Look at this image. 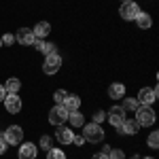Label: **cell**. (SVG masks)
Returning <instances> with one entry per match:
<instances>
[{
  "label": "cell",
  "instance_id": "cell-1",
  "mask_svg": "<svg viewBox=\"0 0 159 159\" xmlns=\"http://www.w3.org/2000/svg\"><path fill=\"white\" fill-rule=\"evenodd\" d=\"M83 138L87 142H102L104 140V129L100 127V123H87L83 125Z\"/></svg>",
  "mask_w": 159,
  "mask_h": 159
},
{
  "label": "cell",
  "instance_id": "cell-2",
  "mask_svg": "<svg viewBox=\"0 0 159 159\" xmlns=\"http://www.w3.org/2000/svg\"><path fill=\"white\" fill-rule=\"evenodd\" d=\"M136 123L140 127H148L155 123V110L151 106H138L136 108Z\"/></svg>",
  "mask_w": 159,
  "mask_h": 159
},
{
  "label": "cell",
  "instance_id": "cell-3",
  "mask_svg": "<svg viewBox=\"0 0 159 159\" xmlns=\"http://www.w3.org/2000/svg\"><path fill=\"white\" fill-rule=\"evenodd\" d=\"M66 121H68V110L64 108L61 104H55V106L49 110V123L60 127V125H64Z\"/></svg>",
  "mask_w": 159,
  "mask_h": 159
},
{
  "label": "cell",
  "instance_id": "cell-4",
  "mask_svg": "<svg viewBox=\"0 0 159 159\" xmlns=\"http://www.w3.org/2000/svg\"><path fill=\"white\" fill-rule=\"evenodd\" d=\"M2 138H4V142H7V144H21L24 129H21L19 125H11V127H7V132L2 134Z\"/></svg>",
  "mask_w": 159,
  "mask_h": 159
},
{
  "label": "cell",
  "instance_id": "cell-5",
  "mask_svg": "<svg viewBox=\"0 0 159 159\" xmlns=\"http://www.w3.org/2000/svg\"><path fill=\"white\" fill-rule=\"evenodd\" d=\"M61 68V55L60 53H51L45 57V64H43V70L45 74H55Z\"/></svg>",
  "mask_w": 159,
  "mask_h": 159
},
{
  "label": "cell",
  "instance_id": "cell-6",
  "mask_svg": "<svg viewBox=\"0 0 159 159\" xmlns=\"http://www.w3.org/2000/svg\"><path fill=\"white\" fill-rule=\"evenodd\" d=\"M140 11H142V9L136 4L134 0H129V2H123L121 9H119V13H121V17L125 19V21H132V19H136Z\"/></svg>",
  "mask_w": 159,
  "mask_h": 159
},
{
  "label": "cell",
  "instance_id": "cell-7",
  "mask_svg": "<svg viewBox=\"0 0 159 159\" xmlns=\"http://www.w3.org/2000/svg\"><path fill=\"white\" fill-rule=\"evenodd\" d=\"M2 102H4L7 112H11V115H15V112H19V110H21V98H19L17 93H7Z\"/></svg>",
  "mask_w": 159,
  "mask_h": 159
},
{
  "label": "cell",
  "instance_id": "cell-8",
  "mask_svg": "<svg viewBox=\"0 0 159 159\" xmlns=\"http://www.w3.org/2000/svg\"><path fill=\"white\" fill-rule=\"evenodd\" d=\"M138 104L140 106H151L155 100H157V89H148V87H144V89H140L138 91Z\"/></svg>",
  "mask_w": 159,
  "mask_h": 159
},
{
  "label": "cell",
  "instance_id": "cell-9",
  "mask_svg": "<svg viewBox=\"0 0 159 159\" xmlns=\"http://www.w3.org/2000/svg\"><path fill=\"white\" fill-rule=\"evenodd\" d=\"M106 117H108L110 125H115V127H119V125L127 119V115H125V110H123L121 106H112V108L106 112Z\"/></svg>",
  "mask_w": 159,
  "mask_h": 159
},
{
  "label": "cell",
  "instance_id": "cell-10",
  "mask_svg": "<svg viewBox=\"0 0 159 159\" xmlns=\"http://www.w3.org/2000/svg\"><path fill=\"white\" fill-rule=\"evenodd\" d=\"M15 40L19 43V45H24V47H30L36 38H34V32L30 30V28H19L17 30V36H15Z\"/></svg>",
  "mask_w": 159,
  "mask_h": 159
},
{
  "label": "cell",
  "instance_id": "cell-11",
  "mask_svg": "<svg viewBox=\"0 0 159 159\" xmlns=\"http://www.w3.org/2000/svg\"><path fill=\"white\" fill-rule=\"evenodd\" d=\"M55 138L60 140L61 144H70V142H72V138H74V132L70 129V127L60 125V127H57V132H55Z\"/></svg>",
  "mask_w": 159,
  "mask_h": 159
},
{
  "label": "cell",
  "instance_id": "cell-12",
  "mask_svg": "<svg viewBox=\"0 0 159 159\" xmlns=\"http://www.w3.org/2000/svg\"><path fill=\"white\" fill-rule=\"evenodd\" d=\"M36 144H32V142H25L19 147V159H36Z\"/></svg>",
  "mask_w": 159,
  "mask_h": 159
},
{
  "label": "cell",
  "instance_id": "cell-13",
  "mask_svg": "<svg viewBox=\"0 0 159 159\" xmlns=\"http://www.w3.org/2000/svg\"><path fill=\"white\" fill-rule=\"evenodd\" d=\"M138 129H140V125L136 123V119H125V121L119 125V132H121V134L134 136V134H138Z\"/></svg>",
  "mask_w": 159,
  "mask_h": 159
},
{
  "label": "cell",
  "instance_id": "cell-14",
  "mask_svg": "<svg viewBox=\"0 0 159 159\" xmlns=\"http://www.w3.org/2000/svg\"><path fill=\"white\" fill-rule=\"evenodd\" d=\"M32 32H34V38H45L51 32V24L49 21H38V24L32 28Z\"/></svg>",
  "mask_w": 159,
  "mask_h": 159
},
{
  "label": "cell",
  "instance_id": "cell-15",
  "mask_svg": "<svg viewBox=\"0 0 159 159\" xmlns=\"http://www.w3.org/2000/svg\"><path fill=\"white\" fill-rule=\"evenodd\" d=\"M108 96L112 100H121L123 96H125V85H123V83H112V85L108 87Z\"/></svg>",
  "mask_w": 159,
  "mask_h": 159
},
{
  "label": "cell",
  "instance_id": "cell-16",
  "mask_svg": "<svg viewBox=\"0 0 159 159\" xmlns=\"http://www.w3.org/2000/svg\"><path fill=\"white\" fill-rule=\"evenodd\" d=\"M61 106L68 110V112L79 110V106H81V98H79V96H70V93H68V98L64 100V104H61Z\"/></svg>",
  "mask_w": 159,
  "mask_h": 159
},
{
  "label": "cell",
  "instance_id": "cell-17",
  "mask_svg": "<svg viewBox=\"0 0 159 159\" xmlns=\"http://www.w3.org/2000/svg\"><path fill=\"white\" fill-rule=\"evenodd\" d=\"M68 121L72 127H83L85 125V117L81 115V110H72V112H68Z\"/></svg>",
  "mask_w": 159,
  "mask_h": 159
},
{
  "label": "cell",
  "instance_id": "cell-18",
  "mask_svg": "<svg viewBox=\"0 0 159 159\" xmlns=\"http://www.w3.org/2000/svg\"><path fill=\"white\" fill-rule=\"evenodd\" d=\"M2 87H4V91H7V93H17V91L21 89V81H19V79H15V76H11V79H9Z\"/></svg>",
  "mask_w": 159,
  "mask_h": 159
},
{
  "label": "cell",
  "instance_id": "cell-19",
  "mask_svg": "<svg viewBox=\"0 0 159 159\" xmlns=\"http://www.w3.org/2000/svg\"><path fill=\"white\" fill-rule=\"evenodd\" d=\"M136 24H138L140 30H148V28H151V15L140 11V13H138V17H136Z\"/></svg>",
  "mask_w": 159,
  "mask_h": 159
},
{
  "label": "cell",
  "instance_id": "cell-20",
  "mask_svg": "<svg viewBox=\"0 0 159 159\" xmlns=\"http://www.w3.org/2000/svg\"><path fill=\"white\" fill-rule=\"evenodd\" d=\"M36 47H38V51H40V53H45V55L57 53V51H55V45H53V43H45V40H38V43H36Z\"/></svg>",
  "mask_w": 159,
  "mask_h": 159
},
{
  "label": "cell",
  "instance_id": "cell-21",
  "mask_svg": "<svg viewBox=\"0 0 159 159\" xmlns=\"http://www.w3.org/2000/svg\"><path fill=\"white\" fill-rule=\"evenodd\" d=\"M138 106H140V104H138V100H136V98H123V106H121V108L125 110V112H127V110H136Z\"/></svg>",
  "mask_w": 159,
  "mask_h": 159
},
{
  "label": "cell",
  "instance_id": "cell-22",
  "mask_svg": "<svg viewBox=\"0 0 159 159\" xmlns=\"http://www.w3.org/2000/svg\"><path fill=\"white\" fill-rule=\"evenodd\" d=\"M47 159H66V153L61 148H49L47 151Z\"/></svg>",
  "mask_w": 159,
  "mask_h": 159
},
{
  "label": "cell",
  "instance_id": "cell-23",
  "mask_svg": "<svg viewBox=\"0 0 159 159\" xmlns=\"http://www.w3.org/2000/svg\"><path fill=\"white\" fill-rule=\"evenodd\" d=\"M148 147L159 148V132H151V136H148Z\"/></svg>",
  "mask_w": 159,
  "mask_h": 159
},
{
  "label": "cell",
  "instance_id": "cell-24",
  "mask_svg": "<svg viewBox=\"0 0 159 159\" xmlns=\"http://www.w3.org/2000/svg\"><path fill=\"white\" fill-rule=\"evenodd\" d=\"M68 98V91H64V89H57L55 93H53V100L57 102V104H64V100Z\"/></svg>",
  "mask_w": 159,
  "mask_h": 159
},
{
  "label": "cell",
  "instance_id": "cell-25",
  "mask_svg": "<svg viewBox=\"0 0 159 159\" xmlns=\"http://www.w3.org/2000/svg\"><path fill=\"white\" fill-rule=\"evenodd\" d=\"M108 159H125V153L121 148H110L108 151Z\"/></svg>",
  "mask_w": 159,
  "mask_h": 159
},
{
  "label": "cell",
  "instance_id": "cell-26",
  "mask_svg": "<svg viewBox=\"0 0 159 159\" xmlns=\"http://www.w3.org/2000/svg\"><path fill=\"white\" fill-rule=\"evenodd\" d=\"M38 147L49 151V148H51V138H49V136H43V138H40V142H38Z\"/></svg>",
  "mask_w": 159,
  "mask_h": 159
},
{
  "label": "cell",
  "instance_id": "cell-27",
  "mask_svg": "<svg viewBox=\"0 0 159 159\" xmlns=\"http://www.w3.org/2000/svg\"><path fill=\"white\" fill-rule=\"evenodd\" d=\"M106 119V112L104 110H96V115H93V123H102Z\"/></svg>",
  "mask_w": 159,
  "mask_h": 159
},
{
  "label": "cell",
  "instance_id": "cell-28",
  "mask_svg": "<svg viewBox=\"0 0 159 159\" xmlns=\"http://www.w3.org/2000/svg\"><path fill=\"white\" fill-rule=\"evenodd\" d=\"M2 43H4V45H13V43H15V36H13V34H4V36H2Z\"/></svg>",
  "mask_w": 159,
  "mask_h": 159
},
{
  "label": "cell",
  "instance_id": "cell-29",
  "mask_svg": "<svg viewBox=\"0 0 159 159\" xmlns=\"http://www.w3.org/2000/svg\"><path fill=\"white\" fill-rule=\"evenodd\" d=\"M72 142L76 144V147H81V144L85 142V138H83V136H74V138H72Z\"/></svg>",
  "mask_w": 159,
  "mask_h": 159
},
{
  "label": "cell",
  "instance_id": "cell-30",
  "mask_svg": "<svg viewBox=\"0 0 159 159\" xmlns=\"http://www.w3.org/2000/svg\"><path fill=\"white\" fill-rule=\"evenodd\" d=\"M7 147H9V144H7V142H4V138L0 136V155H2V153L7 151Z\"/></svg>",
  "mask_w": 159,
  "mask_h": 159
},
{
  "label": "cell",
  "instance_id": "cell-31",
  "mask_svg": "<svg viewBox=\"0 0 159 159\" xmlns=\"http://www.w3.org/2000/svg\"><path fill=\"white\" fill-rule=\"evenodd\" d=\"M91 159H108V155H104V153H98V155H93Z\"/></svg>",
  "mask_w": 159,
  "mask_h": 159
},
{
  "label": "cell",
  "instance_id": "cell-32",
  "mask_svg": "<svg viewBox=\"0 0 159 159\" xmlns=\"http://www.w3.org/2000/svg\"><path fill=\"white\" fill-rule=\"evenodd\" d=\"M4 96H7V91H4V87L0 85V102H2V100H4Z\"/></svg>",
  "mask_w": 159,
  "mask_h": 159
},
{
  "label": "cell",
  "instance_id": "cell-33",
  "mask_svg": "<svg viewBox=\"0 0 159 159\" xmlns=\"http://www.w3.org/2000/svg\"><path fill=\"white\" fill-rule=\"evenodd\" d=\"M0 47H2V38H0Z\"/></svg>",
  "mask_w": 159,
  "mask_h": 159
},
{
  "label": "cell",
  "instance_id": "cell-34",
  "mask_svg": "<svg viewBox=\"0 0 159 159\" xmlns=\"http://www.w3.org/2000/svg\"><path fill=\"white\" fill-rule=\"evenodd\" d=\"M144 159H153V157H144Z\"/></svg>",
  "mask_w": 159,
  "mask_h": 159
},
{
  "label": "cell",
  "instance_id": "cell-35",
  "mask_svg": "<svg viewBox=\"0 0 159 159\" xmlns=\"http://www.w3.org/2000/svg\"><path fill=\"white\" fill-rule=\"evenodd\" d=\"M129 159H138V157H129Z\"/></svg>",
  "mask_w": 159,
  "mask_h": 159
},
{
  "label": "cell",
  "instance_id": "cell-36",
  "mask_svg": "<svg viewBox=\"0 0 159 159\" xmlns=\"http://www.w3.org/2000/svg\"><path fill=\"white\" fill-rule=\"evenodd\" d=\"M123 2H129V0H123Z\"/></svg>",
  "mask_w": 159,
  "mask_h": 159
}]
</instances>
